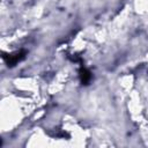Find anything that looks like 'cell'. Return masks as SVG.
Listing matches in <instances>:
<instances>
[{
  "instance_id": "cell-1",
  "label": "cell",
  "mask_w": 148,
  "mask_h": 148,
  "mask_svg": "<svg viewBox=\"0 0 148 148\" xmlns=\"http://www.w3.org/2000/svg\"><path fill=\"white\" fill-rule=\"evenodd\" d=\"M25 57V52L24 51H18V52H15L13 54H7V56H3V59L6 61V64L8 66H14L16 65L18 61H21L23 58Z\"/></svg>"
},
{
  "instance_id": "cell-2",
  "label": "cell",
  "mask_w": 148,
  "mask_h": 148,
  "mask_svg": "<svg viewBox=\"0 0 148 148\" xmlns=\"http://www.w3.org/2000/svg\"><path fill=\"white\" fill-rule=\"evenodd\" d=\"M79 73H80L81 83H82V84H89V82H90V80H91V74H90V72H89L87 68L81 67L80 71H79Z\"/></svg>"
}]
</instances>
